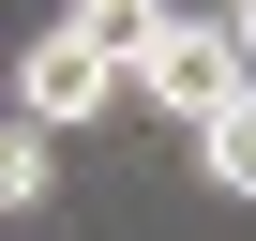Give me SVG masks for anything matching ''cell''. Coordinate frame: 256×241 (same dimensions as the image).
Listing matches in <instances>:
<instances>
[{"mask_svg": "<svg viewBox=\"0 0 256 241\" xmlns=\"http://www.w3.org/2000/svg\"><path fill=\"white\" fill-rule=\"evenodd\" d=\"M226 30H241V60H256V0H241V16H226Z\"/></svg>", "mask_w": 256, "mask_h": 241, "instance_id": "6", "label": "cell"}, {"mask_svg": "<svg viewBox=\"0 0 256 241\" xmlns=\"http://www.w3.org/2000/svg\"><path fill=\"white\" fill-rule=\"evenodd\" d=\"M196 166H211V196H256V90H241L211 136H196Z\"/></svg>", "mask_w": 256, "mask_h": 241, "instance_id": "5", "label": "cell"}, {"mask_svg": "<svg viewBox=\"0 0 256 241\" xmlns=\"http://www.w3.org/2000/svg\"><path fill=\"white\" fill-rule=\"evenodd\" d=\"M60 181V136H46V120H16V106H0V211H30Z\"/></svg>", "mask_w": 256, "mask_h": 241, "instance_id": "3", "label": "cell"}, {"mask_svg": "<svg viewBox=\"0 0 256 241\" xmlns=\"http://www.w3.org/2000/svg\"><path fill=\"white\" fill-rule=\"evenodd\" d=\"M136 106V76H120L90 30H30L16 46V120H46V136H90V120Z\"/></svg>", "mask_w": 256, "mask_h": 241, "instance_id": "2", "label": "cell"}, {"mask_svg": "<svg viewBox=\"0 0 256 241\" xmlns=\"http://www.w3.org/2000/svg\"><path fill=\"white\" fill-rule=\"evenodd\" d=\"M241 90H256V60H241V30H226V16H166V30L136 46V106H151V120H181V136H211Z\"/></svg>", "mask_w": 256, "mask_h": 241, "instance_id": "1", "label": "cell"}, {"mask_svg": "<svg viewBox=\"0 0 256 241\" xmlns=\"http://www.w3.org/2000/svg\"><path fill=\"white\" fill-rule=\"evenodd\" d=\"M60 30H90V46H106L120 76H136V46L166 30V0H76V16H60Z\"/></svg>", "mask_w": 256, "mask_h": 241, "instance_id": "4", "label": "cell"}]
</instances>
